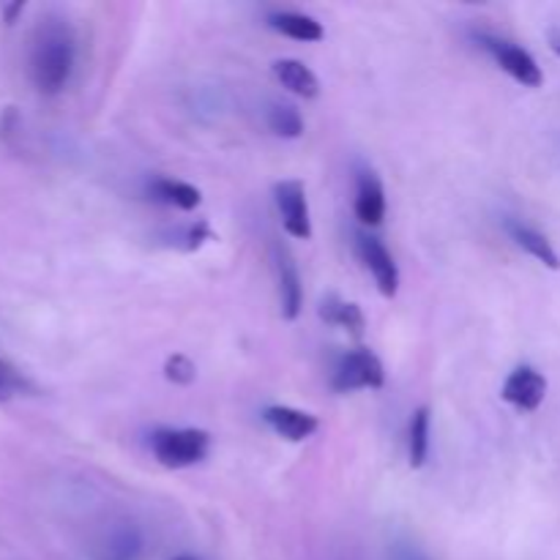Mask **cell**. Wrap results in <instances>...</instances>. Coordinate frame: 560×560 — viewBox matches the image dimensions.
Returning a JSON list of instances; mask_svg holds the SVG:
<instances>
[{"instance_id": "cell-1", "label": "cell", "mask_w": 560, "mask_h": 560, "mask_svg": "<svg viewBox=\"0 0 560 560\" xmlns=\"http://www.w3.org/2000/svg\"><path fill=\"white\" fill-rule=\"evenodd\" d=\"M74 33L66 22L49 20L36 31L31 44V80L38 93L55 96L63 91L74 71Z\"/></svg>"}, {"instance_id": "cell-2", "label": "cell", "mask_w": 560, "mask_h": 560, "mask_svg": "<svg viewBox=\"0 0 560 560\" xmlns=\"http://www.w3.org/2000/svg\"><path fill=\"white\" fill-rule=\"evenodd\" d=\"M151 452L159 465L170 470L191 468L211 452V435L206 430H173L162 427L151 435Z\"/></svg>"}, {"instance_id": "cell-3", "label": "cell", "mask_w": 560, "mask_h": 560, "mask_svg": "<svg viewBox=\"0 0 560 560\" xmlns=\"http://www.w3.org/2000/svg\"><path fill=\"white\" fill-rule=\"evenodd\" d=\"M386 383V370H383V361L372 353L370 348H359L345 353L337 361V370H334V392L348 394L359 392V388H381Z\"/></svg>"}, {"instance_id": "cell-4", "label": "cell", "mask_w": 560, "mask_h": 560, "mask_svg": "<svg viewBox=\"0 0 560 560\" xmlns=\"http://www.w3.org/2000/svg\"><path fill=\"white\" fill-rule=\"evenodd\" d=\"M481 42V47L495 58V63L506 71L512 80H517L520 85L525 88H541L545 82V74H541L539 63H536L534 55L528 49H523L520 44L509 42V38L501 36H490V33H479L476 36Z\"/></svg>"}, {"instance_id": "cell-5", "label": "cell", "mask_w": 560, "mask_h": 560, "mask_svg": "<svg viewBox=\"0 0 560 560\" xmlns=\"http://www.w3.org/2000/svg\"><path fill=\"white\" fill-rule=\"evenodd\" d=\"M273 200H277L284 230H288L293 238L310 241L312 217H310V202H306V186L295 178L279 180V184L273 186Z\"/></svg>"}, {"instance_id": "cell-6", "label": "cell", "mask_w": 560, "mask_h": 560, "mask_svg": "<svg viewBox=\"0 0 560 560\" xmlns=\"http://www.w3.org/2000/svg\"><path fill=\"white\" fill-rule=\"evenodd\" d=\"M355 252H359L361 262H364L366 271L375 279L377 290H381L386 299H394L399 290V268L397 262H394L392 252L383 246V241L375 238V235L359 233L355 235Z\"/></svg>"}, {"instance_id": "cell-7", "label": "cell", "mask_w": 560, "mask_h": 560, "mask_svg": "<svg viewBox=\"0 0 560 560\" xmlns=\"http://www.w3.org/2000/svg\"><path fill=\"white\" fill-rule=\"evenodd\" d=\"M501 397L506 399L509 405H514L517 410H525V413H534V410L541 408L547 397V381L539 370L523 364L506 377L501 388Z\"/></svg>"}, {"instance_id": "cell-8", "label": "cell", "mask_w": 560, "mask_h": 560, "mask_svg": "<svg viewBox=\"0 0 560 560\" xmlns=\"http://www.w3.org/2000/svg\"><path fill=\"white\" fill-rule=\"evenodd\" d=\"M262 419H266V424L271 427L279 438H284V441L290 443L306 441V438L315 435L317 427H320V421H317L315 416L306 413V410L288 408V405H271V408L262 410Z\"/></svg>"}, {"instance_id": "cell-9", "label": "cell", "mask_w": 560, "mask_h": 560, "mask_svg": "<svg viewBox=\"0 0 560 560\" xmlns=\"http://www.w3.org/2000/svg\"><path fill=\"white\" fill-rule=\"evenodd\" d=\"M355 217L370 228H377L386 217V189L372 170H361L355 180Z\"/></svg>"}, {"instance_id": "cell-10", "label": "cell", "mask_w": 560, "mask_h": 560, "mask_svg": "<svg viewBox=\"0 0 560 560\" xmlns=\"http://www.w3.org/2000/svg\"><path fill=\"white\" fill-rule=\"evenodd\" d=\"M277 271H279V304H282L284 320H295L304 306V288H301V273L295 266L293 255L288 249L277 252Z\"/></svg>"}, {"instance_id": "cell-11", "label": "cell", "mask_w": 560, "mask_h": 560, "mask_svg": "<svg viewBox=\"0 0 560 560\" xmlns=\"http://www.w3.org/2000/svg\"><path fill=\"white\" fill-rule=\"evenodd\" d=\"M506 230H509V235H512V241L520 246V249H525L530 257H536L541 266L558 271L560 257H558L556 246L550 244V238H547L545 233H539V230L530 228V224L520 222V219H509Z\"/></svg>"}, {"instance_id": "cell-12", "label": "cell", "mask_w": 560, "mask_h": 560, "mask_svg": "<svg viewBox=\"0 0 560 560\" xmlns=\"http://www.w3.org/2000/svg\"><path fill=\"white\" fill-rule=\"evenodd\" d=\"M273 77L282 82V88H288L290 93H295V96L301 98H315L317 93H320V80H317V74L304 63V60H277V63H273Z\"/></svg>"}, {"instance_id": "cell-13", "label": "cell", "mask_w": 560, "mask_h": 560, "mask_svg": "<svg viewBox=\"0 0 560 560\" xmlns=\"http://www.w3.org/2000/svg\"><path fill=\"white\" fill-rule=\"evenodd\" d=\"M148 191H151V197L156 202H162V206H173L178 208V211H195V208L202 202L200 189H195V186L186 184V180L156 178L151 180Z\"/></svg>"}, {"instance_id": "cell-14", "label": "cell", "mask_w": 560, "mask_h": 560, "mask_svg": "<svg viewBox=\"0 0 560 560\" xmlns=\"http://www.w3.org/2000/svg\"><path fill=\"white\" fill-rule=\"evenodd\" d=\"M268 25L295 42H320L323 38L320 22L310 14H299V11H273L268 14Z\"/></svg>"}, {"instance_id": "cell-15", "label": "cell", "mask_w": 560, "mask_h": 560, "mask_svg": "<svg viewBox=\"0 0 560 560\" xmlns=\"http://www.w3.org/2000/svg\"><path fill=\"white\" fill-rule=\"evenodd\" d=\"M320 317L328 323V326L345 328V331H350L353 337H361V334H364V328H366V320H364V312H361V306L353 304V301L339 299V295H328V299L323 301Z\"/></svg>"}, {"instance_id": "cell-16", "label": "cell", "mask_w": 560, "mask_h": 560, "mask_svg": "<svg viewBox=\"0 0 560 560\" xmlns=\"http://www.w3.org/2000/svg\"><path fill=\"white\" fill-rule=\"evenodd\" d=\"M140 552H142L140 530L131 528V525H118L115 530H109L104 545L98 547L96 560H140Z\"/></svg>"}, {"instance_id": "cell-17", "label": "cell", "mask_w": 560, "mask_h": 560, "mask_svg": "<svg viewBox=\"0 0 560 560\" xmlns=\"http://www.w3.org/2000/svg\"><path fill=\"white\" fill-rule=\"evenodd\" d=\"M430 432H432V413L430 408H416L408 430V457L410 468H421L430 457Z\"/></svg>"}, {"instance_id": "cell-18", "label": "cell", "mask_w": 560, "mask_h": 560, "mask_svg": "<svg viewBox=\"0 0 560 560\" xmlns=\"http://www.w3.org/2000/svg\"><path fill=\"white\" fill-rule=\"evenodd\" d=\"M268 126H271L273 135L284 137V140H295V137L304 135V118L290 104H273L268 109Z\"/></svg>"}, {"instance_id": "cell-19", "label": "cell", "mask_w": 560, "mask_h": 560, "mask_svg": "<svg viewBox=\"0 0 560 560\" xmlns=\"http://www.w3.org/2000/svg\"><path fill=\"white\" fill-rule=\"evenodd\" d=\"M33 392V383L16 370L14 364H9L5 359H0V402H9V399L25 397Z\"/></svg>"}, {"instance_id": "cell-20", "label": "cell", "mask_w": 560, "mask_h": 560, "mask_svg": "<svg viewBox=\"0 0 560 560\" xmlns=\"http://www.w3.org/2000/svg\"><path fill=\"white\" fill-rule=\"evenodd\" d=\"M206 241H213V233L211 228H208L206 222H197V224H189V228L178 230V233H173V244L180 246V249L191 252L197 249V246H202Z\"/></svg>"}, {"instance_id": "cell-21", "label": "cell", "mask_w": 560, "mask_h": 560, "mask_svg": "<svg viewBox=\"0 0 560 560\" xmlns=\"http://www.w3.org/2000/svg\"><path fill=\"white\" fill-rule=\"evenodd\" d=\"M164 375H167V381L178 383V386H189V383L195 381V364H191L186 355L175 353L170 355L167 364H164Z\"/></svg>"}, {"instance_id": "cell-22", "label": "cell", "mask_w": 560, "mask_h": 560, "mask_svg": "<svg viewBox=\"0 0 560 560\" xmlns=\"http://www.w3.org/2000/svg\"><path fill=\"white\" fill-rule=\"evenodd\" d=\"M547 38H550V49L560 58V27H552V31L547 33Z\"/></svg>"}, {"instance_id": "cell-23", "label": "cell", "mask_w": 560, "mask_h": 560, "mask_svg": "<svg viewBox=\"0 0 560 560\" xmlns=\"http://www.w3.org/2000/svg\"><path fill=\"white\" fill-rule=\"evenodd\" d=\"M399 560H427L424 556H419V552H402V556H399Z\"/></svg>"}, {"instance_id": "cell-24", "label": "cell", "mask_w": 560, "mask_h": 560, "mask_svg": "<svg viewBox=\"0 0 560 560\" xmlns=\"http://www.w3.org/2000/svg\"><path fill=\"white\" fill-rule=\"evenodd\" d=\"M173 560H197V558H186V556H180V558H173Z\"/></svg>"}]
</instances>
